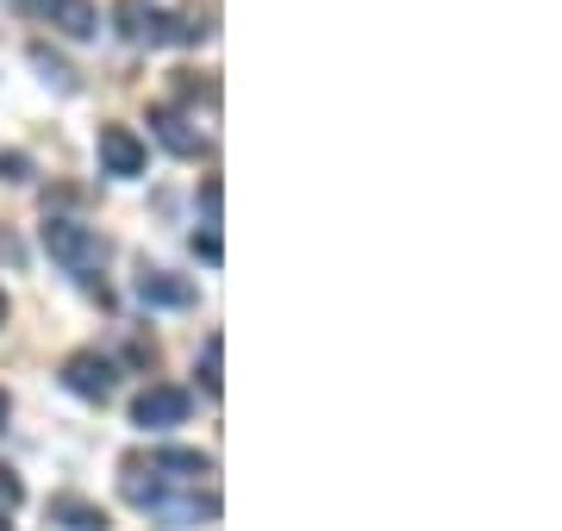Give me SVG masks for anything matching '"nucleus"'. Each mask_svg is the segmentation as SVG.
Masks as SVG:
<instances>
[{"label":"nucleus","instance_id":"nucleus-3","mask_svg":"<svg viewBox=\"0 0 562 531\" xmlns=\"http://www.w3.org/2000/svg\"><path fill=\"white\" fill-rule=\"evenodd\" d=\"M150 138H157L169 157H201V150H206L201 125L188 120L181 106H150Z\"/></svg>","mask_w":562,"mask_h":531},{"label":"nucleus","instance_id":"nucleus-4","mask_svg":"<svg viewBox=\"0 0 562 531\" xmlns=\"http://www.w3.org/2000/svg\"><path fill=\"white\" fill-rule=\"evenodd\" d=\"M101 176H144V138L132 125H101Z\"/></svg>","mask_w":562,"mask_h":531},{"label":"nucleus","instance_id":"nucleus-15","mask_svg":"<svg viewBox=\"0 0 562 531\" xmlns=\"http://www.w3.org/2000/svg\"><path fill=\"white\" fill-rule=\"evenodd\" d=\"M20 500H25V482L13 470H0V512H13Z\"/></svg>","mask_w":562,"mask_h":531},{"label":"nucleus","instance_id":"nucleus-8","mask_svg":"<svg viewBox=\"0 0 562 531\" xmlns=\"http://www.w3.org/2000/svg\"><path fill=\"white\" fill-rule=\"evenodd\" d=\"M38 13L63 38H94V0H38Z\"/></svg>","mask_w":562,"mask_h":531},{"label":"nucleus","instance_id":"nucleus-5","mask_svg":"<svg viewBox=\"0 0 562 531\" xmlns=\"http://www.w3.org/2000/svg\"><path fill=\"white\" fill-rule=\"evenodd\" d=\"M181 419H188V394L181 388H144L138 400H132V426H144V431L181 426Z\"/></svg>","mask_w":562,"mask_h":531},{"label":"nucleus","instance_id":"nucleus-17","mask_svg":"<svg viewBox=\"0 0 562 531\" xmlns=\"http://www.w3.org/2000/svg\"><path fill=\"white\" fill-rule=\"evenodd\" d=\"M0 257H7V263H20V245H13L7 231H0Z\"/></svg>","mask_w":562,"mask_h":531},{"label":"nucleus","instance_id":"nucleus-16","mask_svg":"<svg viewBox=\"0 0 562 531\" xmlns=\"http://www.w3.org/2000/svg\"><path fill=\"white\" fill-rule=\"evenodd\" d=\"M0 182H32V163H25L20 150H7V157H0Z\"/></svg>","mask_w":562,"mask_h":531},{"label":"nucleus","instance_id":"nucleus-7","mask_svg":"<svg viewBox=\"0 0 562 531\" xmlns=\"http://www.w3.org/2000/svg\"><path fill=\"white\" fill-rule=\"evenodd\" d=\"M50 526H63V531H113V519H106L94 500H81V494H57V500H50Z\"/></svg>","mask_w":562,"mask_h":531},{"label":"nucleus","instance_id":"nucleus-9","mask_svg":"<svg viewBox=\"0 0 562 531\" xmlns=\"http://www.w3.org/2000/svg\"><path fill=\"white\" fill-rule=\"evenodd\" d=\"M150 470L176 475V482H206V475H213V456H201V450H157Z\"/></svg>","mask_w":562,"mask_h":531},{"label":"nucleus","instance_id":"nucleus-13","mask_svg":"<svg viewBox=\"0 0 562 531\" xmlns=\"http://www.w3.org/2000/svg\"><path fill=\"white\" fill-rule=\"evenodd\" d=\"M113 20H120V32L132 44H144V32H150V0H113Z\"/></svg>","mask_w":562,"mask_h":531},{"label":"nucleus","instance_id":"nucleus-6","mask_svg":"<svg viewBox=\"0 0 562 531\" xmlns=\"http://www.w3.org/2000/svg\"><path fill=\"white\" fill-rule=\"evenodd\" d=\"M138 301L144 307H194V282L176 269H144L138 275Z\"/></svg>","mask_w":562,"mask_h":531},{"label":"nucleus","instance_id":"nucleus-2","mask_svg":"<svg viewBox=\"0 0 562 531\" xmlns=\"http://www.w3.org/2000/svg\"><path fill=\"white\" fill-rule=\"evenodd\" d=\"M63 382H69V394H81V400H113L120 369L106 363L101 350H76V357L63 363Z\"/></svg>","mask_w":562,"mask_h":531},{"label":"nucleus","instance_id":"nucleus-11","mask_svg":"<svg viewBox=\"0 0 562 531\" xmlns=\"http://www.w3.org/2000/svg\"><path fill=\"white\" fill-rule=\"evenodd\" d=\"M32 69H38L57 94H76V69H69L63 57H50V44H32Z\"/></svg>","mask_w":562,"mask_h":531},{"label":"nucleus","instance_id":"nucleus-12","mask_svg":"<svg viewBox=\"0 0 562 531\" xmlns=\"http://www.w3.org/2000/svg\"><path fill=\"white\" fill-rule=\"evenodd\" d=\"M220 369H225V338H220V331H206V344H201V388H206V394L225 388Z\"/></svg>","mask_w":562,"mask_h":531},{"label":"nucleus","instance_id":"nucleus-19","mask_svg":"<svg viewBox=\"0 0 562 531\" xmlns=\"http://www.w3.org/2000/svg\"><path fill=\"white\" fill-rule=\"evenodd\" d=\"M0 326H7V294H0Z\"/></svg>","mask_w":562,"mask_h":531},{"label":"nucleus","instance_id":"nucleus-14","mask_svg":"<svg viewBox=\"0 0 562 531\" xmlns=\"http://www.w3.org/2000/svg\"><path fill=\"white\" fill-rule=\"evenodd\" d=\"M194 250H201L206 263L220 269L225 263V245H220V225H201V231H194Z\"/></svg>","mask_w":562,"mask_h":531},{"label":"nucleus","instance_id":"nucleus-20","mask_svg":"<svg viewBox=\"0 0 562 531\" xmlns=\"http://www.w3.org/2000/svg\"><path fill=\"white\" fill-rule=\"evenodd\" d=\"M0 531H13V526H7V512H0Z\"/></svg>","mask_w":562,"mask_h":531},{"label":"nucleus","instance_id":"nucleus-18","mask_svg":"<svg viewBox=\"0 0 562 531\" xmlns=\"http://www.w3.org/2000/svg\"><path fill=\"white\" fill-rule=\"evenodd\" d=\"M7 413H13V400H7V394H0V431H7Z\"/></svg>","mask_w":562,"mask_h":531},{"label":"nucleus","instance_id":"nucleus-10","mask_svg":"<svg viewBox=\"0 0 562 531\" xmlns=\"http://www.w3.org/2000/svg\"><path fill=\"white\" fill-rule=\"evenodd\" d=\"M120 494L125 500H132V507H157L162 500V482H157V470H150V463H144V456H132V463H125V482H120Z\"/></svg>","mask_w":562,"mask_h":531},{"label":"nucleus","instance_id":"nucleus-1","mask_svg":"<svg viewBox=\"0 0 562 531\" xmlns=\"http://www.w3.org/2000/svg\"><path fill=\"white\" fill-rule=\"evenodd\" d=\"M38 238H44V250H50V263H63L69 275H94V269L106 263V238L81 219H44Z\"/></svg>","mask_w":562,"mask_h":531}]
</instances>
